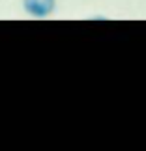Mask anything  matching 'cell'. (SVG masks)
Here are the masks:
<instances>
[{
	"instance_id": "obj_1",
	"label": "cell",
	"mask_w": 146,
	"mask_h": 151,
	"mask_svg": "<svg viewBox=\"0 0 146 151\" xmlns=\"http://www.w3.org/2000/svg\"><path fill=\"white\" fill-rule=\"evenodd\" d=\"M23 8L28 15L36 17V19H43L54 11L56 0H23Z\"/></svg>"
}]
</instances>
